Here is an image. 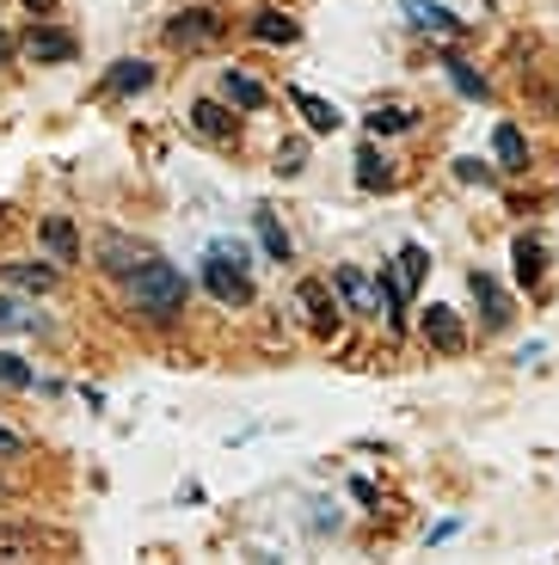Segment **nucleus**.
I'll return each mask as SVG.
<instances>
[{"label":"nucleus","mask_w":559,"mask_h":565,"mask_svg":"<svg viewBox=\"0 0 559 565\" xmlns=\"http://www.w3.org/2000/svg\"><path fill=\"white\" fill-rule=\"evenodd\" d=\"M124 296H129V313H141V320H179L184 313V296H191V282H184L179 265H167V258H148V265H136L124 277Z\"/></svg>","instance_id":"nucleus-1"},{"label":"nucleus","mask_w":559,"mask_h":565,"mask_svg":"<svg viewBox=\"0 0 559 565\" xmlns=\"http://www.w3.org/2000/svg\"><path fill=\"white\" fill-rule=\"evenodd\" d=\"M424 270H431V253H424L419 241H405L400 253H393V270L376 282V289H381V320H400V313L412 308V296H419Z\"/></svg>","instance_id":"nucleus-2"},{"label":"nucleus","mask_w":559,"mask_h":565,"mask_svg":"<svg viewBox=\"0 0 559 565\" xmlns=\"http://www.w3.org/2000/svg\"><path fill=\"white\" fill-rule=\"evenodd\" d=\"M203 289H210V296L222 301V308H252V296H259L246 270H240L234 258H222V253L203 258Z\"/></svg>","instance_id":"nucleus-3"},{"label":"nucleus","mask_w":559,"mask_h":565,"mask_svg":"<svg viewBox=\"0 0 559 565\" xmlns=\"http://www.w3.org/2000/svg\"><path fill=\"white\" fill-rule=\"evenodd\" d=\"M419 332H424V344H431V351H443V356H462V351H467V326H462V313L443 308V301H431V308L419 313Z\"/></svg>","instance_id":"nucleus-4"},{"label":"nucleus","mask_w":559,"mask_h":565,"mask_svg":"<svg viewBox=\"0 0 559 565\" xmlns=\"http://www.w3.org/2000/svg\"><path fill=\"white\" fill-rule=\"evenodd\" d=\"M215 38H222V19H215L210 7H184V13L167 19V43H172V50H210Z\"/></svg>","instance_id":"nucleus-5"},{"label":"nucleus","mask_w":559,"mask_h":565,"mask_svg":"<svg viewBox=\"0 0 559 565\" xmlns=\"http://www.w3.org/2000/svg\"><path fill=\"white\" fill-rule=\"evenodd\" d=\"M93 258H98V270H105V277H129V270L148 265L155 253H148V246H141L136 234H117V227H112V234H98Z\"/></svg>","instance_id":"nucleus-6"},{"label":"nucleus","mask_w":559,"mask_h":565,"mask_svg":"<svg viewBox=\"0 0 559 565\" xmlns=\"http://www.w3.org/2000/svg\"><path fill=\"white\" fill-rule=\"evenodd\" d=\"M74 31H62V25H50V19H38L31 25V38H25V56L38 62V68H62V62H74Z\"/></svg>","instance_id":"nucleus-7"},{"label":"nucleus","mask_w":559,"mask_h":565,"mask_svg":"<svg viewBox=\"0 0 559 565\" xmlns=\"http://www.w3.org/2000/svg\"><path fill=\"white\" fill-rule=\"evenodd\" d=\"M295 308L308 313V326L320 332V339H333V332H338V313H345V308H338V296L326 289L320 277H308L302 289H295Z\"/></svg>","instance_id":"nucleus-8"},{"label":"nucleus","mask_w":559,"mask_h":565,"mask_svg":"<svg viewBox=\"0 0 559 565\" xmlns=\"http://www.w3.org/2000/svg\"><path fill=\"white\" fill-rule=\"evenodd\" d=\"M333 289L350 301V313H363V320H381V289H376V282H369L357 265H338V270H333Z\"/></svg>","instance_id":"nucleus-9"},{"label":"nucleus","mask_w":559,"mask_h":565,"mask_svg":"<svg viewBox=\"0 0 559 565\" xmlns=\"http://www.w3.org/2000/svg\"><path fill=\"white\" fill-rule=\"evenodd\" d=\"M467 289H474V301H479L486 332H504V326H510V296H504V282L492 277V270H474V277H467Z\"/></svg>","instance_id":"nucleus-10"},{"label":"nucleus","mask_w":559,"mask_h":565,"mask_svg":"<svg viewBox=\"0 0 559 565\" xmlns=\"http://www.w3.org/2000/svg\"><path fill=\"white\" fill-rule=\"evenodd\" d=\"M400 7H405V19H412L419 31H431V38H462V31H467L443 0H400Z\"/></svg>","instance_id":"nucleus-11"},{"label":"nucleus","mask_w":559,"mask_h":565,"mask_svg":"<svg viewBox=\"0 0 559 565\" xmlns=\"http://www.w3.org/2000/svg\"><path fill=\"white\" fill-rule=\"evenodd\" d=\"M148 86H155V62H141V56L112 62V74H105V93H117V99H136Z\"/></svg>","instance_id":"nucleus-12"},{"label":"nucleus","mask_w":559,"mask_h":565,"mask_svg":"<svg viewBox=\"0 0 559 565\" xmlns=\"http://www.w3.org/2000/svg\"><path fill=\"white\" fill-rule=\"evenodd\" d=\"M510 265H517V282H523V289H541V277H547V241H541V234H517V246H510Z\"/></svg>","instance_id":"nucleus-13"},{"label":"nucleus","mask_w":559,"mask_h":565,"mask_svg":"<svg viewBox=\"0 0 559 565\" xmlns=\"http://www.w3.org/2000/svg\"><path fill=\"white\" fill-rule=\"evenodd\" d=\"M289 105H295L302 117H308L314 136H333V129L345 124V111H338L333 99H320V93H308V86H289Z\"/></svg>","instance_id":"nucleus-14"},{"label":"nucleus","mask_w":559,"mask_h":565,"mask_svg":"<svg viewBox=\"0 0 559 565\" xmlns=\"http://www.w3.org/2000/svg\"><path fill=\"white\" fill-rule=\"evenodd\" d=\"M252 234H259V246H265V258H271V265H289V258H295V241L283 234L277 210H265V203L252 210Z\"/></svg>","instance_id":"nucleus-15"},{"label":"nucleus","mask_w":559,"mask_h":565,"mask_svg":"<svg viewBox=\"0 0 559 565\" xmlns=\"http://www.w3.org/2000/svg\"><path fill=\"white\" fill-rule=\"evenodd\" d=\"M0 277L13 282V289H25V296H50L56 289V265H38V258H7Z\"/></svg>","instance_id":"nucleus-16"},{"label":"nucleus","mask_w":559,"mask_h":565,"mask_svg":"<svg viewBox=\"0 0 559 565\" xmlns=\"http://www.w3.org/2000/svg\"><path fill=\"white\" fill-rule=\"evenodd\" d=\"M222 99L234 105V111H265L271 105V93L259 81H252L246 68H222Z\"/></svg>","instance_id":"nucleus-17"},{"label":"nucleus","mask_w":559,"mask_h":565,"mask_svg":"<svg viewBox=\"0 0 559 565\" xmlns=\"http://www.w3.org/2000/svg\"><path fill=\"white\" fill-rule=\"evenodd\" d=\"M246 31H252V38H259V43H271V50H289V43L302 38V25H295L289 13H277V7H259Z\"/></svg>","instance_id":"nucleus-18"},{"label":"nucleus","mask_w":559,"mask_h":565,"mask_svg":"<svg viewBox=\"0 0 559 565\" xmlns=\"http://www.w3.org/2000/svg\"><path fill=\"white\" fill-rule=\"evenodd\" d=\"M357 184H363V191H393V184H400L393 160L381 154L376 141H363V148H357Z\"/></svg>","instance_id":"nucleus-19"},{"label":"nucleus","mask_w":559,"mask_h":565,"mask_svg":"<svg viewBox=\"0 0 559 565\" xmlns=\"http://www.w3.org/2000/svg\"><path fill=\"white\" fill-rule=\"evenodd\" d=\"M191 129H197L203 141H234V136H240V124L228 117V105H215V99H197V105H191Z\"/></svg>","instance_id":"nucleus-20"},{"label":"nucleus","mask_w":559,"mask_h":565,"mask_svg":"<svg viewBox=\"0 0 559 565\" xmlns=\"http://www.w3.org/2000/svg\"><path fill=\"white\" fill-rule=\"evenodd\" d=\"M43 246L56 265H74L81 258V234H74V215H43Z\"/></svg>","instance_id":"nucleus-21"},{"label":"nucleus","mask_w":559,"mask_h":565,"mask_svg":"<svg viewBox=\"0 0 559 565\" xmlns=\"http://www.w3.org/2000/svg\"><path fill=\"white\" fill-rule=\"evenodd\" d=\"M492 154H498L504 172H523V167H529V141H523V129L517 124H498V129H492Z\"/></svg>","instance_id":"nucleus-22"},{"label":"nucleus","mask_w":559,"mask_h":565,"mask_svg":"<svg viewBox=\"0 0 559 565\" xmlns=\"http://www.w3.org/2000/svg\"><path fill=\"white\" fill-rule=\"evenodd\" d=\"M443 74H449V86H455V93H462V99H474V105H486V99H492L486 74H474V68H467L462 56H449V62H443Z\"/></svg>","instance_id":"nucleus-23"},{"label":"nucleus","mask_w":559,"mask_h":565,"mask_svg":"<svg viewBox=\"0 0 559 565\" xmlns=\"http://www.w3.org/2000/svg\"><path fill=\"white\" fill-rule=\"evenodd\" d=\"M31 387H38V369L19 351H0V394H31Z\"/></svg>","instance_id":"nucleus-24"},{"label":"nucleus","mask_w":559,"mask_h":565,"mask_svg":"<svg viewBox=\"0 0 559 565\" xmlns=\"http://www.w3.org/2000/svg\"><path fill=\"white\" fill-rule=\"evenodd\" d=\"M38 313H31V301L19 296H0V339H13V332H38Z\"/></svg>","instance_id":"nucleus-25"},{"label":"nucleus","mask_w":559,"mask_h":565,"mask_svg":"<svg viewBox=\"0 0 559 565\" xmlns=\"http://www.w3.org/2000/svg\"><path fill=\"white\" fill-rule=\"evenodd\" d=\"M412 124H419L412 105H376V111H369V136H400V129H412Z\"/></svg>","instance_id":"nucleus-26"},{"label":"nucleus","mask_w":559,"mask_h":565,"mask_svg":"<svg viewBox=\"0 0 559 565\" xmlns=\"http://www.w3.org/2000/svg\"><path fill=\"white\" fill-rule=\"evenodd\" d=\"M277 172H283V179L308 172V141H283V148H277Z\"/></svg>","instance_id":"nucleus-27"},{"label":"nucleus","mask_w":559,"mask_h":565,"mask_svg":"<svg viewBox=\"0 0 559 565\" xmlns=\"http://www.w3.org/2000/svg\"><path fill=\"white\" fill-rule=\"evenodd\" d=\"M455 179H462V184H492V167L467 154V160H455Z\"/></svg>","instance_id":"nucleus-28"},{"label":"nucleus","mask_w":559,"mask_h":565,"mask_svg":"<svg viewBox=\"0 0 559 565\" xmlns=\"http://www.w3.org/2000/svg\"><path fill=\"white\" fill-rule=\"evenodd\" d=\"M210 253H222V258H234L240 270H252V253H246V241H234V234H222V241H215Z\"/></svg>","instance_id":"nucleus-29"},{"label":"nucleus","mask_w":559,"mask_h":565,"mask_svg":"<svg viewBox=\"0 0 559 565\" xmlns=\"http://www.w3.org/2000/svg\"><path fill=\"white\" fill-rule=\"evenodd\" d=\"M25 449H31V443L19 437L13 424H0V461H19V455H25Z\"/></svg>","instance_id":"nucleus-30"},{"label":"nucleus","mask_w":559,"mask_h":565,"mask_svg":"<svg viewBox=\"0 0 559 565\" xmlns=\"http://www.w3.org/2000/svg\"><path fill=\"white\" fill-rule=\"evenodd\" d=\"M7 62H13V43H7V31H0V68H7Z\"/></svg>","instance_id":"nucleus-31"},{"label":"nucleus","mask_w":559,"mask_h":565,"mask_svg":"<svg viewBox=\"0 0 559 565\" xmlns=\"http://www.w3.org/2000/svg\"><path fill=\"white\" fill-rule=\"evenodd\" d=\"M25 7H31V13H50V0H25Z\"/></svg>","instance_id":"nucleus-32"}]
</instances>
